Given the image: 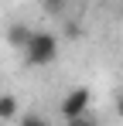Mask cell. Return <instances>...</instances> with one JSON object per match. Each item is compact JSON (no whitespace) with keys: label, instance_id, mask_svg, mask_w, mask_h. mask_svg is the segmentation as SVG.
Returning <instances> with one entry per match:
<instances>
[{"label":"cell","instance_id":"7","mask_svg":"<svg viewBox=\"0 0 123 126\" xmlns=\"http://www.w3.org/2000/svg\"><path fill=\"white\" fill-rule=\"evenodd\" d=\"M116 112H120V116H123V92H120V95H116Z\"/></svg>","mask_w":123,"mask_h":126},{"label":"cell","instance_id":"1","mask_svg":"<svg viewBox=\"0 0 123 126\" xmlns=\"http://www.w3.org/2000/svg\"><path fill=\"white\" fill-rule=\"evenodd\" d=\"M55 58H58V38L51 31H34V38L27 44V51H24V62L34 65V68H44Z\"/></svg>","mask_w":123,"mask_h":126},{"label":"cell","instance_id":"5","mask_svg":"<svg viewBox=\"0 0 123 126\" xmlns=\"http://www.w3.org/2000/svg\"><path fill=\"white\" fill-rule=\"evenodd\" d=\"M65 126H99V119L92 112H85V116H79V119H72V123H65Z\"/></svg>","mask_w":123,"mask_h":126},{"label":"cell","instance_id":"8","mask_svg":"<svg viewBox=\"0 0 123 126\" xmlns=\"http://www.w3.org/2000/svg\"><path fill=\"white\" fill-rule=\"evenodd\" d=\"M0 85H3V79H0Z\"/></svg>","mask_w":123,"mask_h":126},{"label":"cell","instance_id":"6","mask_svg":"<svg viewBox=\"0 0 123 126\" xmlns=\"http://www.w3.org/2000/svg\"><path fill=\"white\" fill-rule=\"evenodd\" d=\"M17 126H44V119H38V116H27V119H20Z\"/></svg>","mask_w":123,"mask_h":126},{"label":"cell","instance_id":"4","mask_svg":"<svg viewBox=\"0 0 123 126\" xmlns=\"http://www.w3.org/2000/svg\"><path fill=\"white\" fill-rule=\"evenodd\" d=\"M10 116H17V95L0 92V119H10Z\"/></svg>","mask_w":123,"mask_h":126},{"label":"cell","instance_id":"9","mask_svg":"<svg viewBox=\"0 0 123 126\" xmlns=\"http://www.w3.org/2000/svg\"><path fill=\"white\" fill-rule=\"evenodd\" d=\"M44 126H51V123H44Z\"/></svg>","mask_w":123,"mask_h":126},{"label":"cell","instance_id":"2","mask_svg":"<svg viewBox=\"0 0 123 126\" xmlns=\"http://www.w3.org/2000/svg\"><path fill=\"white\" fill-rule=\"evenodd\" d=\"M89 106H92V92H89L85 85H79V89H72V92H65V95H62L58 112L65 116V123H72V119H79V116L89 112Z\"/></svg>","mask_w":123,"mask_h":126},{"label":"cell","instance_id":"3","mask_svg":"<svg viewBox=\"0 0 123 126\" xmlns=\"http://www.w3.org/2000/svg\"><path fill=\"white\" fill-rule=\"evenodd\" d=\"M31 38H34V27H27L24 21H14L10 27H7V44H10L14 51H27Z\"/></svg>","mask_w":123,"mask_h":126}]
</instances>
